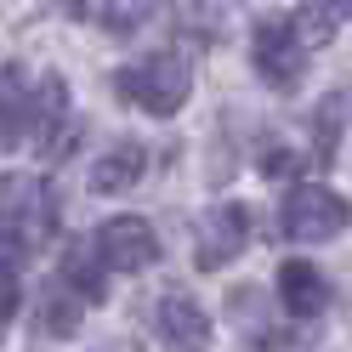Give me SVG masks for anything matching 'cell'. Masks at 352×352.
<instances>
[{"label": "cell", "instance_id": "4fadbf2b", "mask_svg": "<svg viewBox=\"0 0 352 352\" xmlns=\"http://www.w3.org/2000/svg\"><path fill=\"white\" fill-rule=\"evenodd\" d=\"M296 23H301V40H307V46H318V40H329L341 23H352V0H313Z\"/></svg>", "mask_w": 352, "mask_h": 352}, {"label": "cell", "instance_id": "277c9868", "mask_svg": "<svg viewBox=\"0 0 352 352\" xmlns=\"http://www.w3.org/2000/svg\"><path fill=\"white\" fill-rule=\"evenodd\" d=\"M250 63H256V74L267 80L273 91H296L301 74H307V40H301V23H296V17H267V23L256 29Z\"/></svg>", "mask_w": 352, "mask_h": 352}, {"label": "cell", "instance_id": "8992f818", "mask_svg": "<svg viewBox=\"0 0 352 352\" xmlns=\"http://www.w3.org/2000/svg\"><path fill=\"white\" fill-rule=\"evenodd\" d=\"M250 245V210L245 205H216L205 222H199V250H193V267L216 273Z\"/></svg>", "mask_w": 352, "mask_h": 352}, {"label": "cell", "instance_id": "30bf717a", "mask_svg": "<svg viewBox=\"0 0 352 352\" xmlns=\"http://www.w3.org/2000/svg\"><path fill=\"white\" fill-rule=\"evenodd\" d=\"M142 165H148L142 142H120V148H108L102 160L91 165V193H125V188H137Z\"/></svg>", "mask_w": 352, "mask_h": 352}, {"label": "cell", "instance_id": "3957f363", "mask_svg": "<svg viewBox=\"0 0 352 352\" xmlns=\"http://www.w3.org/2000/svg\"><path fill=\"white\" fill-rule=\"evenodd\" d=\"M346 222H352V199H341L336 188H318V182H296L284 193V205H278V228L296 245H324Z\"/></svg>", "mask_w": 352, "mask_h": 352}, {"label": "cell", "instance_id": "52a82bcc", "mask_svg": "<svg viewBox=\"0 0 352 352\" xmlns=\"http://www.w3.org/2000/svg\"><path fill=\"white\" fill-rule=\"evenodd\" d=\"M153 329H160L165 352H205V341H210V318L193 296H160Z\"/></svg>", "mask_w": 352, "mask_h": 352}, {"label": "cell", "instance_id": "8fae6325", "mask_svg": "<svg viewBox=\"0 0 352 352\" xmlns=\"http://www.w3.org/2000/svg\"><path fill=\"white\" fill-rule=\"evenodd\" d=\"M0 131L17 142L23 131H34V91L23 85L17 69H0Z\"/></svg>", "mask_w": 352, "mask_h": 352}, {"label": "cell", "instance_id": "9c48e42d", "mask_svg": "<svg viewBox=\"0 0 352 352\" xmlns=\"http://www.w3.org/2000/svg\"><path fill=\"white\" fill-rule=\"evenodd\" d=\"M102 278H108V261L97 250V239H74V245L63 250V284L80 290L85 301H102V290H108Z\"/></svg>", "mask_w": 352, "mask_h": 352}, {"label": "cell", "instance_id": "7c38bea8", "mask_svg": "<svg viewBox=\"0 0 352 352\" xmlns=\"http://www.w3.org/2000/svg\"><path fill=\"white\" fill-rule=\"evenodd\" d=\"M80 290H69V284H52L46 290V301H40V329L46 336H74L80 329Z\"/></svg>", "mask_w": 352, "mask_h": 352}, {"label": "cell", "instance_id": "ba28073f", "mask_svg": "<svg viewBox=\"0 0 352 352\" xmlns=\"http://www.w3.org/2000/svg\"><path fill=\"white\" fill-rule=\"evenodd\" d=\"M278 301L290 307L296 318H318L329 307V278L313 267V261H284L278 267Z\"/></svg>", "mask_w": 352, "mask_h": 352}, {"label": "cell", "instance_id": "5b68a950", "mask_svg": "<svg viewBox=\"0 0 352 352\" xmlns=\"http://www.w3.org/2000/svg\"><path fill=\"white\" fill-rule=\"evenodd\" d=\"M91 239H97V250L108 261V273H142V267L160 261V239H153V228L142 216H108Z\"/></svg>", "mask_w": 352, "mask_h": 352}, {"label": "cell", "instance_id": "6da1fadb", "mask_svg": "<svg viewBox=\"0 0 352 352\" xmlns=\"http://www.w3.org/2000/svg\"><path fill=\"white\" fill-rule=\"evenodd\" d=\"M114 91L125 102H137L142 114H176V108L188 102L193 91V69H188V57H176V52H160V57H142V63H125V69L114 74Z\"/></svg>", "mask_w": 352, "mask_h": 352}, {"label": "cell", "instance_id": "9a60e30c", "mask_svg": "<svg viewBox=\"0 0 352 352\" xmlns=\"http://www.w3.org/2000/svg\"><path fill=\"white\" fill-rule=\"evenodd\" d=\"M346 120H352V97H324L318 102V160H329V148H336V131H346Z\"/></svg>", "mask_w": 352, "mask_h": 352}, {"label": "cell", "instance_id": "2e32d148", "mask_svg": "<svg viewBox=\"0 0 352 352\" xmlns=\"http://www.w3.org/2000/svg\"><path fill=\"white\" fill-rule=\"evenodd\" d=\"M17 301H23V290H17V273H12V267H0V329L12 324Z\"/></svg>", "mask_w": 352, "mask_h": 352}, {"label": "cell", "instance_id": "5bb4252c", "mask_svg": "<svg viewBox=\"0 0 352 352\" xmlns=\"http://www.w3.org/2000/svg\"><path fill=\"white\" fill-rule=\"evenodd\" d=\"M153 12H160V0H102V29L108 34H137Z\"/></svg>", "mask_w": 352, "mask_h": 352}, {"label": "cell", "instance_id": "7a4b0ae2", "mask_svg": "<svg viewBox=\"0 0 352 352\" xmlns=\"http://www.w3.org/2000/svg\"><path fill=\"white\" fill-rule=\"evenodd\" d=\"M57 228V199L46 182H34V176L12 170L0 176V239L6 245H23V250H40Z\"/></svg>", "mask_w": 352, "mask_h": 352}]
</instances>
